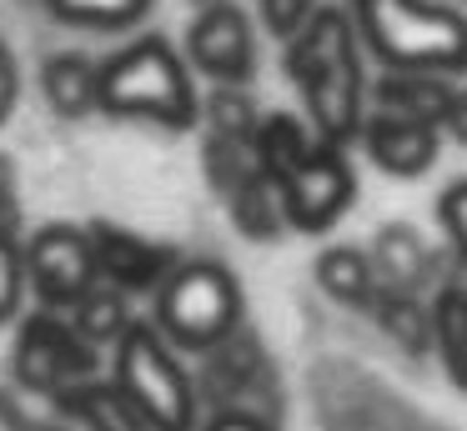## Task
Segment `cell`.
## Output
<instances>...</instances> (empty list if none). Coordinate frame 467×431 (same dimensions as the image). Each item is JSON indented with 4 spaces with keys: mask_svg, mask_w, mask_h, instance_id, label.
Masks as SVG:
<instances>
[{
    "mask_svg": "<svg viewBox=\"0 0 467 431\" xmlns=\"http://www.w3.org/2000/svg\"><path fill=\"white\" fill-rule=\"evenodd\" d=\"M186 56L196 70L216 86H246L256 76V46H252V20L232 0H212L186 30Z\"/></svg>",
    "mask_w": 467,
    "mask_h": 431,
    "instance_id": "8",
    "label": "cell"
},
{
    "mask_svg": "<svg viewBox=\"0 0 467 431\" xmlns=\"http://www.w3.org/2000/svg\"><path fill=\"white\" fill-rule=\"evenodd\" d=\"M317 286L342 306H372L377 296V266L357 246H327L317 256Z\"/></svg>",
    "mask_w": 467,
    "mask_h": 431,
    "instance_id": "18",
    "label": "cell"
},
{
    "mask_svg": "<svg viewBox=\"0 0 467 431\" xmlns=\"http://www.w3.org/2000/svg\"><path fill=\"white\" fill-rule=\"evenodd\" d=\"M362 146H367V156H372V166H382L387 176L407 180V176H422L437 160V150H442V126L372 110L367 126H362Z\"/></svg>",
    "mask_w": 467,
    "mask_h": 431,
    "instance_id": "11",
    "label": "cell"
},
{
    "mask_svg": "<svg viewBox=\"0 0 467 431\" xmlns=\"http://www.w3.org/2000/svg\"><path fill=\"white\" fill-rule=\"evenodd\" d=\"M447 130H452V136L467 146V90H457V100H452V116H447Z\"/></svg>",
    "mask_w": 467,
    "mask_h": 431,
    "instance_id": "32",
    "label": "cell"
},
{
    "mask_svg": "<svg viewBox=\"0 0 467 431\" xmlns=\"http://www.w3.org/2000/svg\"><path fill=\"white\" fill-rule=\"evenodd\" d=\"M317 0H262V20H266V30H272L276 40H296L306 26H312V15H317Z\"/></svg>",
    "mask_w": 467,
    "mask_h": 431,
    "instance_id": "27",
    "label": "cell"
},
{
    "mask_svg": "<svg viewBox=\"0 0 467 431\" xmlns=\"http://www.w3.org/2000/svg\"><path fill=\"white\" fill-rule=\"evenodd\" d=\"M56 401H61L86 431H156L151 421L126 401V391L116 386V381H86V386L61 391Z\"/></svg>",
    "mask_w": 467,
    "mask_h": 431,
    "instance_id": "16",
    "label": "cell"
},
{
    "mask_svg": "<svg viewBox=\"0 0 467 431\" xmlns=\"http://www.w3.org/2000/svg\"><path fill=\"white\" fill-rule=\"evenodd\" d=\"M26 281H31V271H26V251L16 236H0V326L16 316V306H21V291Z\"/></svg>",
    "mask_w": 467,
    "mask_h": 431,
    "instance_id": "26",
    "label": "cell"
},
{
    "mask_svg": "<svg viewBox=\"0 0 467 431\" xmlns=\"http://www.w3.org/2000/svg\"><path fill=\"white\" fill-rule=\"evenodd\" d=\"M232 221H236V231L242 236H252V241H276L286 231V206H282V186H276L272 176H256L252 186H242L232 200Z\"/></svg>",
    "mask_w": 467,
    "mask_h": 431,
    "instance_id": "21",
    "label": "cell"
},
{
    "mask_svg": "<svg viewBox=\"0 0 467 431\" xmlns=\"http://www.w3.org/2000/svg\"><path fill=\"white\" fill-rule=\"evenodd\" d=\"M101 110L126 120H156V126L186 130L202 116L192 70L171 50V40L141 36L136 46L116 50L101 66Z\"/></svg>",
    "mask_w": 467,
    "mask_h": 431,
    "instance_id": "2",
    "label": "cell"
},
{
    "mask_svg": "<svg viewBox=\"0 0 467 431\" xmlns=\"http://www.w3.org/2000/svg\"><path fill=\"white\" fill-rule=\"evenodd\" d=\"M432 331H437V356L457 391H467V286H442L432 301Z\"/></svg>",
    "mask_w": 467,
    "mask_h": 431,
    "instance_id": "20",
    "label": "cell"
},
{
    "mask_svg": "<svg viewBox=\"0 0 467 431\" xmlns=\"http://www.w3.org/2000/svg\"><path fill=\"white\" fill-rule=\"evenodd\" d=\"M21 226V196H16V166L0 156V236H16Z\"/></svg>",
    "mask_w": 467,
    "mask_h": 431,
    "instance_id": "29",
    "label": "cell"
},
{
    "mask_svg": "<svg viewBox=\"0 0 467 431\" xmlns=\"http://www.w3.org/2000/svg\"><path fill=\"white\" fill-rule=\"evenodd\" d=\"M302 90H306V110H312V126H317V140H322V146H347L352 136H362V126H367V110H362L367 76H362V56H357V50L327 60Z\"/></svg>",
    "mask_w": 467,
    "mask_h": 431,
    "instance_id": "9",
    "label": "cell"
},
{
    "mask_svg": "<svg viewBox=\"0 0 467 431\" xmlns=\"http://www.w3.org/2000/svg\"><path fill=\"white\" fill-rule=\"evenodd\" d=\"M156 326L186 351L226 346L242 326V286L222 261H182L156 291Z\"/></svg>",
    "mask_w": 467,
    "mask_h": 431,
    "instance_id": "3",
    "label": "cell"
},
{
    "mask_svg": "<svg viewBox=\"0 0 467 431\" xmlns=\"http://www.w3.org/2000/svg\"><path fill=\"white\" fill-rule=\"evenodd\" d=\"M206 431H276L266 416H252V411H216L206 421Z\"/></svg>",
    "mask_w": 467,
    "mask_h": 431,
    "instance_id": "31",
    "label": "cell"
},
{
    "mask_svg": "<svg viewBox=\"0 0 467 431\" xmlns=\"http://www.w3.org/2000/svg\"><path fill=\"white\" fill-rule=\"evenodd\" d=\"M362 46L387 70H467V15L442 0H352Z\"/></svg>",
    "mask_w": 467,
    "mask_h": 431,
    "instance_id": "1",
    "label": "cell"
},
{
    "mask_svg": "<svg viewBox=\"0 0 467 431\" xmlns=\"http://www.w3.org/2000/svg\"><path fill=\"white\" fill-rule=\"evenodd\" d=\"M357 40H362V36H357V20L347 15V10H337V5H322L302 36L286 40L282 66H286V76H292L296 86H306V80H312L317 70L327 66V60H337V56H347V50H357Z\"/></svg>",
    "mask_w": 467,
    "mask_h": 431,
    "instance_id": "12",
    "label": "cell"
},
{
    "mask_svg": "<svg viewBox=\"0 0 467 431\" xmlns=\"http://www.w3.org/2000/svg\"><path fill=\"white\" fill-rule=\"evenodd\" d=\"M26 271L46 311H76L96 291V251L91 231L81 226H46L26 246Z\"/></svg>",
    "mask_w": 467,
    "mask_h": 431,
    "instance_id": "6",
    "label": "cell"
},
{
    "mask_svg": "<svg viewBox=\"0 0 467 431\" xmlns=\"http://www.w3.org/2000/svg\"><path fill=\"white\" fill-rule=\"evenodd\" d=\"M437 221H442L447 241L457 246V256L467 261V180H457L437 196Z\"/></svg>",
    "mask_w": 467,
    "mask_h": 431,
    "instance_id": "28",
    "label": "cell"
},
{
    "mask_svg": "<svg viewBox=\"0 0 467 431\" xmlns=\"http://www.w3.org/2000/svg\"><path fill=\"white\" fill-rule=\"evenodd\" d=\"M206 5H212V0H206Z\"/></svg>",
    "mask_w": 467,
    "mask_h": 431,
    "instance_id": "33",
    "label": "cell"
},
{
    "mask_svg": "<svg viewBox=\"0 0 467 431\" xmlns=\"http://www.w3.org/2000/svg\"><path fill=\"white\" fill-rule=\"evenodd\" d=\"M16 376L36 391H61L96 381V346L76 331V321H61L56 311H41L21 326V346H16Z\"/></svg>",
    "mask_w": 467,
    "mask_h": 431,
    "instance_id": "5",
    "label": "cell"
},
{
    "mask_svg": "<svg viewBox=\"0 0 467 431\" xmlns=\"http://www.w3.org/2000/svg\"><path fill=\"white\" fill-rule=\"evenodd\" d=\"M16 96H21V70H16V56H11V46L0 40V126L11 120V110H16Z\"/></svg>",
    "mask_w": 467,
    "mask_h": 431,
    "instance_id": "30",
    "label": "cell"
},
{
    "mask_svg": "<svg viewBox=\"0 0 467 431\" xmlns=\"http://www.w3.org/2000/svg\"><path fill=\"white\" fill-rule=\"evenodd\" d=\"M41 96L66 120L91 116V110H101V66L86 60L81 50H61L41 66Z\"/></svg>",
    "mask_w": 467,
    "mask_h": 431,
    "instance_id": "14",
    "label": "cell"
},
{
    "mask_svg": "<svg viewBox=\"0 0 467 431\" xmlns=\"http://www.w3.org/2000/svg\"><path fill=\"white\" fill-rule=\"evenodd\" d=\"M262 176V156H256V140H226V136H206V180L212 190H222L226 200L242 186Z\"/></svg>",
    "mask_w": 467,
    "mask_h": 431,
    "instance_id": "22",
    "label": "cell"
},
{
    "mask_svg": "<svg viewBox=\"0 0 467 431\" xmlns=\"http://www.w3.org/2000/svg\"><path fill=\"white\" fill-rule=\"evenodd\" d=\"M377 110L387 116H407V120H427V126H442L452 116L457 90L447 86V76H422V70H387L377 80Z\"/></svg>",
    "mask_w": 467,
    "mask_h": 431,
    "instance_id": "13",
    "label": "cell"
},
{
    "mask_svg": "<svg viewBox=\"0 0 467 431\" xmlns=\"http://www.w3.org/2000/svg\"><path fill=\"white\" fill-rule=\"evenodd\" d=\"M91 251H96V271L111 281L116 291H161L166 276H171L182 261L166 246L136 236V231H121L111 221H91Z\"/></svg>",
    "mask_w": 467,
    "mask_h": 431,
    "instance_id": "10",
    "label": "cell"
},
{
    "mask_svg": "<svg viewBox=\"0 0 467 431\" xmlns=\"http://www.w3.org/2000/svg\"><path fill=\"white\" fill-rule=\"evenodd\" d=\"M61 20L71 26H91V30H126L156 5V0H46Z\"/></svg>",
    "mask_w": 467,
    "mask_h": 431,
    "instance_id": "24",
    "label": "cell"
},
{
    "mask_svg": "<svg viewBox=\"0 0 467 431\" xmlns=\"http://www.w3.org/2000/svg\"><path fill=\"white\" fill-rule=\"evenodd\" d=\"M71 316H76V331H81L91 346H101V341H121L126 331H131V316H126V291H116V286H96L91 296L71 311Z\"/></svg>",
    "mask_w": 467,
    "mask_h": 431,
    "instance_id": "23",
    "label": "cell"
},
{
    "mask_svg": "<svg viewBox=\"0 0 467 431\" xmlns=\"http://www.w3.org/2000/svg\"><path fill=\"white\" fill-rule=\"evenodd\" d=\"M367 311H372L377 326H382L402 351H412V356H427V351H437L432 306H422V301H417L412 291L377 286V296H372V306H367Z\"/></svg>",
    "mask_w": 467,
    "mask_h": 431,
    "instance_id": "17",
    "label": "cell"
},
{
    "mask_svg": "<svg viewBox=\"0 0 467 431\" xmlns=\"http://www.w3.org/2000/svg\"><path fill=\"white\" fill-rule=\"evenodd\" d=\"M317 146H322V140L306 136V126L296 116H286V110H272V116H262V126H256V156H262V170L276 186H282Z\"/></svg>",
    "mask_w": 467,
    "mask_h": 431,
    "instance_id": "19",
    "label": "cell"
},
{
    "mask_svg": "<svg viewBox=\"0 0 467 431\" xmlns=\"http://www.w3.org/2000/svg\"><path fill=\"white\" fill-rule=\"evenodd\" d=\"M116 386L156 431H196V386L166 336L146 321H131L116 341Z\"/></svg>",
    "mask_w": 467,
    "mask_h": 431,
    "instance_id": "4",
    "label": "cell"
},
{
    "mask_svg": "<svg viewBox=\"0 0 467 431\" xmlns=\"http://www.w3.org/2000/svg\"><path fill=\"white\" fill-rule=\"evenodd\" d=\"M357 196V170L342 146H317L292 176L282 180V206L292 231H327Z\"/></svg>",
    "mask_w": 467,
    "mask_h": 431,
    "instance_id": "7",
    "label": "cell"
},
{
    "mask_svg": "<svg viewBox=\"0 0 467 431\" xmlns=\"http://www.w3.org/2000/svg\"><path fill=\"white\" fill-rule=\"evenodd\" d=\"M206 120H212V136H226V140H256V116L252 96L242 86H216L212 100H206Z\"/></svg>",
    "mask_w": 467,
    "mask_h": 431,
    "instance_id": "25",
    "label": "cell"
},
{
    "mask_svg": "<svg viewBox=\"0 0 467 431\" xmlns=\"http://www.w3.org/2000/svg\"><path fill=\"white\" fill-rule=\"evenodd\" d=\"M372 266H377V276H382V286L412 291L417 296V286L432 276V251L422 246V236H417L412 226L392 221V226H382L372 241Z\"/></svg>",
    "mask_w": 467,
    "mask_h": 431,
    "instance_id": "15",
    "label": "cell"
}]
</instances>
